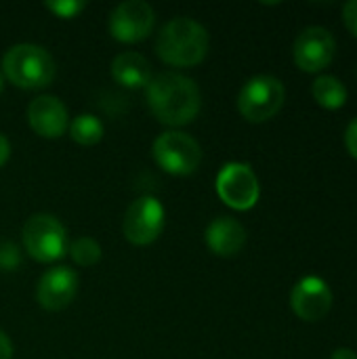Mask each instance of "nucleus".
<instances>
[{
	"mask_svg": "<svg viewBox=\"0 0 357 359\" xmlns=\"http://www.w3.org/2000/svg\"><path fill=\"white\" fill-rule=\"evenodd\" d=\"M145 97L154 116L168 126L189 124L202 105L198 84L177 72L151 76L149 84L145 86Z\"/></svg>",
	"mask_w": 357,
	"mask_h": 359,
	"instance_id": "obj_1",
	"label": "nucleus"
},
{
	"mask_svg": "<svg viewBox=\"0 0 357 359\" xmlns=\"http://www.w3.org/2000/svg\"><path fill=\"white\" fill-rule=\"evenodd\" d=\"M158 57L175 67L198 65L208 53V32L191 17L170 19L156 38Z\"/></svg>",
	"mask_w": 357,
	"mask_h": 359,
	"instance_id": "obj_2",
	"label": "nucleus"
},
{
	"mask_svg": "<svg viewBox=\"0 0 357 359\" xmlns=\"http://www.w3.org/2000/svg\"><path fill=\"white\" fill-rule=\"evenodd\" d=\"M4 76L19 88H44L55 78V61L38 44H15L2 57Z\"/></svg>",
	"mask_w": 357,
	"mask_h": 359,
	"instance_id": "obj_3",
	"label": "nucleus"
},
{
	"mask_svg": "<svg viewBox=\"0 0 357 359\" xmlns=\"http://www.w3.org/2000/svg\"><path fill=\"white\" fill-rule=\"evenodd\" d=\"M23 246L27 255L40 263L59 261L67 252V233L53 215H34L23 225Z\"/></svg>",
	"mask_w": 357,
	"mask_h": 359,
	"instance_id": "obj_4",
	"label": "nucleus"
},
{
	"mask_svg": "<svg viewBox=\"0 0 357 359\" xmlns=\"http://www.w3.org/2000/svg\"><path fill=\"white\" fill-rule=\"evenodd\" d=\"M154 160L158 162V166L170 175L177 177H185L198 170L200 162H202V147L200 143L181 133V130H168L162 133L151 147Z\"/></svg>",
	"mask_w": 357,
	"mask_h": 359,
	"instance_id": "obj_5",
	"label": "nucleus"
},
{
	"mask_svg": "<svg viewBox=\"0 0 357 359\" xmlns=\"http://www.w3.org/2000/svg\"><path fill=\"white\" fill-rule=\"evenodd\" d=\"M284 97L286 90L278 78L255 76L242 86L238 95V109L248 122H265L282 109Z\"/></svg>",
	"mask_w": 357,
	"mask_h": 359,
	"instance_id": "obj_6",
	"label": "nucleus"
},
{
	"mask_svg": "<svg viewBox=\"0 0 357 359\" xmlns=\"http://www.w3.org/2000/svg\"><path fill=\"white\" fill-rule=\"evenodd\" d=\"M217 194L234 210H250L259 202V179L248 164L229 162L217 175Z\"/></svg>",
	"mask_w": 357,
	"mask_h": 359,
	"instance_id": "obj_7",
	"label": "nucleus"
},
{
	"mask_svg": "<svg viewBox=\"0 0 357 359\" xmlns=\"http://www.w3.org/2000/svg\"><path fill=\"white\" fill-rule=\"evenodd\" d=\"M162 229H164V208L156 198L145 196L128 206L122 221V231L130 244L147 246L160 238Z\"/></svg>",
	"mask_w": 357,
	"mask_h": 359,
	"instance_id": "obj_8",
	"label": "nucleus"
},
{
	"mask_svg": "<svg viewBox=\"0 0 357 359\" xmlns=\"http://www.w3.org/2000/svg\"><path fill=\"white\" fill-rule=\"evenodd\" d=\"M156 13L143 0H126L118 4L109 15V32L120 42H139L154 29Z\"/></svg>",
	"mask_w": 357,
	"mask_h": 359,
	"instance_id": "obj_9",
	"label": "nucleus"
},
{
	"mask_svg": "<svg viewBox=\"0 0 357 359\" xmlns=\"http://www.w3.org/2000/svg\"><path fill=\"white\" fill-rule=\"evenodd\" d=\"M335 46V38L326 27H307L295 40V63L307 74L322 72L332 61Z\"/></svg>",
	"mask_w": 357,
	"mask_h": 359,
	"instance_id": "obj_10",
	"label": "nucleus"
},
{
	"mask_svg": "<svg viewBox=\"0 0 357 359\" xmlns=\"http://www.w3.org/2000/svg\"><path fill=\"white\" fill-rule=\"evenodd\" d=\"M292 311L305 322L322 320L332 307V292L322 278H303L290 292Z\"/></svg>",
	"mask_w": 357,
	"mask_h": 359,
	"instance_id": "obj_11",
	"label": "nucleus"
},
{
	"mask_svg": "<svg viewBox=\"0 0 357 359\" xmlns=\"http://www.w3.org/2000/svg\"><path fill=\"white\" fill-rule=\"evenodd\" d=\"M76 292H78V276L67 267L48 269L36 286V299L46 311L65 309L74 301Z\"/></svg>",
	"mask_w": 357,
	"mask_h": 359,
	"instance_id": "obj_12",
	"label": "nucleus"
},
{
	"mask_svg": "<svg viewBox=\"0 0 357 359\" xmlns=\"http://www.w3.org/2000/svg\"><path fill=\"white\" fill-rule=\"evenodd\" d=\"M27 120L32 130L44 139H59L69 126L65 105L53 95L36 97L27 107Z\"/></svg>",
	"mask_w": 357,
	"mask_h": 359,
	"instance_id": "obj_13",
	"label": "nucleus"
},
{
	"mask_svg": "<svg viewBox=\"0 0 357 359\" xmlns=\"http://www.w3.org/2000/svg\"><path fill=\"white\" fill-rule=\"evenodd\" d=\"M206 246L217 257H236L246 244V229L231 217H219L206 227Z\"/></svg>",
	"mask_w": 357,
	"mask_h": 359,
	"instance_id": "obj_14",
	"label": "nucleus"
},
{
	"mask_svg": "<svg viewBox=\"0 0 357 359\" xmlns=\"http://www.w3.org/2000/svg\"><path fill=\"white\" fill-rule=\"evenodd\" d=\"M112 76L118 84L126 88H141V86H147L151 80V65L143 55L135 50H126L114 59Z\"/></svg>",
	"mask_w": 357,
	"mask_h": 359,
	"instance_id": "obj_15",
	"label": "nucleus"
},
{
	"mask_svg": "<svg viewBox=\"0 0 357 359\" xmlns=\"http://www.w3.org/2000/svg\"><path fill=\"white\" fill-rule=\"evenodd\" d=\"M311 93H314L316 101L324 109H339L347 101V88L335 76H320V78H316V82L311 86Z\"/></svg>",
	"mask_w": 357,
	"mask_h": 359,
	"instance_id": "obj_16",
	"label": "nucleus"
},
{
	"mask_svg": "<svg viewBox=\"0 0 357 359\" xmlns=\"http://www.w3.org/2000/svg\"><path fill=\"white\" fill-rule=\"evenodd\" d=\"M69 135L78 145H95L103 139V124L93 114H80L72 120Z\"/></svg>",
	"mask_w": 357,
	"mask_h": 359,
	"instance_id": "obj_17",
	"label": "nucleus"
},
{
	"mask_svg": "<svg viewBox=\"0 0 357 359\" xmlns=\"http://www.w3.org/2000/svg\"><path fill=\"white\" fill-rule=\"evenodd\" d=\"M67 250H69V257L74 259V263L80 265V267H93V265H97L101 261V255H103L99 242L93 240V238H88V236L76 238L67 246Z\"/></svg>",
	"mask_w": 357,
	"mask_h": 359,
	"instance_id": "obj_18",
	"label": "nucleus"
},
{
	"mask_svg": "<svg viewBox=\"0 0 357 359\" xmlns=\"http://www.w3.org/2000/svg\"><path fill=\"white\" fill-rule=\"evenodd\" d=\"M44 6L61 19H72L86 8V2H82V0H55V2H46Z\"/></svg>",
	"mask_w": 357,
	"mask_h": 359,
	"instance_id": "obj_19",
	"label": "nucleus"
},
{
	"mask_svg": "<svg viewBox=\"0 0 357 359\" xmlns=\"http://www.w3.org/2000/svg\"><path fill=\"white\" fill-rule=\"evenodd\" d=\"M21 263V257L17 252V248L13 244H0V269L4 271H13L17 265Z\"/></svg>",
	"mask_w": 357,
	"mask_h": 359,
	"instance_id": "obj_20",
	"label": "nucleus"
},
{
	"mask_svg": "<svg viewBox=\"0 0 357 359\" xmlns=\"http://www.w3.org/2000/svg\"><path fill=\"white\" fill-rule=\"evenodd\" d=\"M343 21L347 29L357 38V0H351L343 6Z\"/></svg>",
	"mask_w": 357,
	"mask_h": 359,
	"instance_id": "obj_21",
	"label": "nucleus"
},
{
	"mask_svg": "<svg viewBox=\"0 0 357 359\" xmlns=\"http://www.w3.org/2000/svg\"><path fill=\"white\" fill-rule=\"evenodd\" d=\"M345 145H347V151L357 160V118H353L345 130Z\"/></svg>",
	"mask_w": 357,
	"mask_h": 359,
	"instance_id": "obj_22",
	"label": "nucleus"
},
{
	"mask_svg": "<svg viewBox=\"0 0 357 359\" xmlns=\"http://www.w3.org/2000/svg\"><path fill=\"white\" fill-rule=\"evenodd\" d=\"M13 358V345L8 341V337L4 332H0V359Z\"/></svg>",
	"mask_w": 357,
	"mask_h": 359,
	"instance_id": "obj_23",
	"label": "nucleus"
},
{
	"mask_svg": "<svg viewBox=\"0 0 357 359\" xmlns=\"http://www.w3.org/2000/svg\"><path fill=\"white\" fill-rule=\"evenodd\" d=\"M8 156H11V143H8V139L0 133V166L8 160Z\"/></svg>",
	"mask_w": 357,
	"mask_h": 359,
	"instance_id": "obj_24",
	"label": "nucleus"
},
{
	"mask_svg": "<svg viewBox=\"0 0 357 359\" xmlns=\"http://www.w3.org/2000/svg\"><path fill=\"white\" fill-rule=\"evenodd\" d=\"M330 359H357V355L351 349H337Z\"/></svg>",
	"mask_w": 357,
	"mask_h": 359,
	"instance_id": "obj_25",
	"label": "nucleus"
},
{
	"mask_svg": "<svg viewBox=\"0 0 357 359\" xmlns=\"http://www.w3.org/2000/svg\"><path fill=\"white\" fill-rule=\"evenodd\" d=\"M0 90H2V74H0Z\"/></svg>",
	"mask_w": 357,
	"mask_h": 359,
	"instance_id": "obj_26",
	"label": "nucleus"
}]
</instances>
